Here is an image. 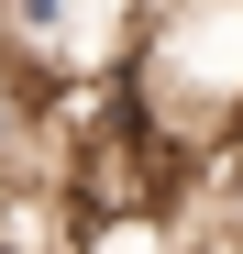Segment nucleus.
Returning a JSON list of instances; mask_svg holds the SVG:
<instances>
[{"label": "nucleus", "mask_w": 243, "mask_h": 254, "mask_svg": "<svg viewBox=\"0 0 243 254\" xmlns=\"http://www.w3.org/2000/svg\"><path fill=\"white\" fill-rule=\"evenodd\" d=\"M0 254H66V232H56V188L0 177Z\"/></svg>", "instance_id": "nucleus-1"}]
</instances>
